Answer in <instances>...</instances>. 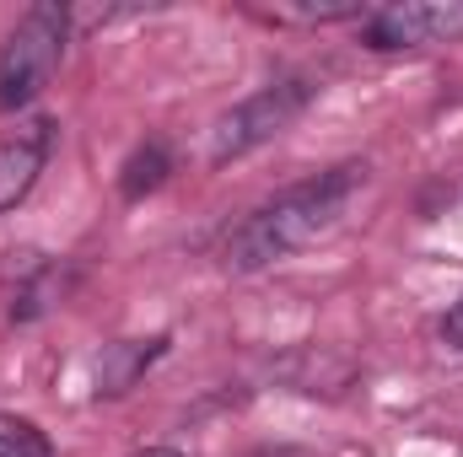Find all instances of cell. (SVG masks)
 Wrapping results in <instances>:
<instances>
[{
	"label": "cell",
	"instance_id": "obj_1",
	"mask_svg": "<svg viewBox=\"0 0 463 457\" xmlns=\"http://www.w3.org/2000/svg\"><path fill=\"white\" fill-rule=\"evenodd\" d=\"M366 183V162H345V167H329L318 178H302L291 183L286 194L264 200L242 227L227 231L222 242V269L227 275H259L280 258H291L297 247L318 242L324 231L345 216L350 194Z\"/></svg>",
	"mask_w": 463,
	"mask_h": 457
},
{
	"label": "cell",
	"instance_id": "obj_2",
	"mask_svg": "<svg viewBox=\"0 0 463 457\" xmlns=\"http://www.w3.org/2000/svg\"><path fill=\"white\" fill-rule=\"evenodd\" d=\"M65 38H71V11L65 5L43 0V5L22 11V22L0 43V114L27 108L54 81V70L65 60Z\"/></svg>",
	"mask_w": 463,
	"mask_h": 457
},
{
	"label": "cell",
	"instance_id": "obj_3",
	"mask_svg": "<svg viewBox=\"0 0 463 457\" xmlns=\"http://www.w3.org/2000/svg\"><path fill=\"white\" fill-rule=\"evenodd\" d=\"M313 92H318L313 76H280V81L259 87L253 98H242L211 129V162H237V156L269 145L275 135H286L297 124V114L313 103Z\"/></svg>",
	"mask_w": 463,
	"mask_h": 457
},
{
	"label": "cell",
	"instance_id": "obj_4",
	"mask_svg": "<svg viewBox=\"0 0 463 457\" xmlns=\"http://www.w3.org/2000/svg\"><path fill=\"white\" fill-rule=\"evenodd\" d=\"M463 38V0H410V5H377L361 22V43L377 54L393 49H426Z\"/></svg>",
	"mask_w": 463,
	"mask_h": 457
},
{
	"label": "cell",
	"instance_id": "obj_5",
	"mask_svg": "<svg viewBox=\"0 0 463 457\" xmlns=\"http://www.w3.org/2000/svg\"><path fill=\"white\" fill-rule=\"evenodd\" d=\"M49 151H54V118L49 114L22 118V124L0 140V216L16 210V205L33 194V183H38L43 167H49Z\"/></svg>",
	"mask_w": 463,
	"mask_h": 457
},
{
	"label": "cell",
	"instance_id": "obj_6",
	"mask_svg": "<svg viewBox=\"0 0 463 457\" xmlns=\"http://www.w3.org/2000/svg\"><path fill=\"white\" fill-rule=\"evenodd\" d=\"M162 355H167V334H151V340H114L98 355V398L129 393Z\"/></svg>",
	"mask_w": 463,
	"mask_h": 457
},
{
	"label": "cell",
	"instance_id": "obj_7",
	"mask_svg": "<svg viewBox=\"0 0 463 457\" xmlns=\"http://www.w3.org/2000/svg\"><path fill=\"white\" fill-rule=\"evenodd\" d=\"M173 173V162H167V145L162 140H146L129 162H124V178H118V194L124 200H146L151 189H162V178Z\"/></svg>",
	"mask_w": 463,
	"mask_h": 457
},
{
	"label": "cell",
	"instance_id": "obj_8",
	"mask_svg": "<svg viewBox=\"0 0 463 457\" xmlns=\"http://www.w3.org/2000/svg\"><path fill=\"white\" fill-rule=\"evenodd\" d=\"M0 457H54V447L27 415H5L0 409Z\"/></svg>",
	"mask_w": 463,
	"mask_h": 457
},
{
	"label": "cell",
	"instance_id": "obj_9",
	"mask_svg": "<svg viewBox=\"0 0 463 457\" xmlns=\"http://www.w3.org/2000/svg\"><path fill=\"white\" fill-rule=\"evenodd\" d=\"M60 291H65V280L54 275V269H43V275H33L22 291H16V302H11V318L16 323H33L38 312H49L54 302H60Z\"/></svg>",
	"mask_w": 463,
	"mask_h": 457
},
{
	"label": "cell",
	"instance_id": "obj_10",
	"mask_svg": "<svg viewBox=\"0 0 463 457\" xmlns=\"http://www.w3.org/2000/svg\"><path fill=\"white\" fill-rule=\"evenodd\" d=\"M264 16H275V22H345V16H355V22H366V5H269Z\"/></svg>",
	"mask_w": 463,
	"mask_h": 457
},
{
	"label": "cell",
	"instance_id": "obj_11",
	"mask_svg": "<svg viewBox=\"0 0 463 457\" xmlns=\"http://www.w3.org/2000/svg\"><path fill=\"white\" fill-rule=\"evenodd\" d=\"M442 340L453 344V350H463V296L448 307V318H442Z\"/></svg>",
	"mask_w": 463,
	"mask_h": 457
},
{
	"label": "cell",
	"instance_id": "obj_12",
	"mask_svg": "<svg viewBox=\"0 0 463 457\" xmlns=\"http://www.w3.org/2000/svg\"><path fill=\"white\" fill-rule=\"evenodd\" d=\"M135 457H184L178 447H146V452H135Z\"/></svg>",
	"mask_w": 463,
	"mask_h": 457
}]
</instances>
